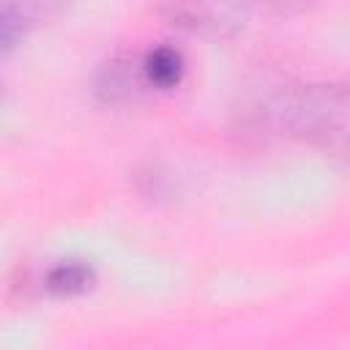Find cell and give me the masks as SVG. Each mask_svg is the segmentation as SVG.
<instances>
[{"label":"cell","mask_w":350,"mask_h":350,"mask_svg":"<svg viewBox=\"0 0 350 350\" xmlns=\"http://www.w3.org/2000/svg\"><path fill=\"white\" fill-rule=\"evenodd\" d=\"M345 109L347 98L342 88H312L287 104V120L295 131L331 145L345 139Z\"/></svg>","instance_id":"1"},{"label":"cell","mask_w":350,"mask_h":350,"mask_svg":"<svg viewBox=\"0 0 350 350\" xmlns=\"http://www.w3.org/2000/svg\"><path fill=\"white\" fill-rule=\"evenodd\" d=\"M170 19L175 25L183 27H200V30H227V27H238L243 14L238 5H170L167 8Z\"/></svg>","instance_id":"2"},{"label":"cell","mask_w":350,"mask_h":350,"mask_svg":"<svg viewBox=\"0 0 350 350\" xmlns=\"http://www.w3.org/2000/svg\"><path fill=\"white\" fill-rule=\"evenodd\" d=\"M96 90L104 101H112V104H120V101H129L137 96L139 90V77L137 71L131 68L129 60H109L101 66L98 71V79H96Z\"/></svg>","instance_id":"3"},{"label":"cell","mask_w":350,"mask_h":350,"mask_svg":"<svg viewBox=\"0 0 350 350\" xmlns=\"http://www.w3.org/2000/svg\"><path fill=\"white\" fill-rule=\"evenodd\" d=\"M142 71H145V79L153 82L156 88H172V85L180 82L183 57L172 46H156V49L148 52V57L142 63Z\"/></svg>","instance_id":"4"},{"label":"cell","mask_w":350,"mask_h":350,"mask_svg":"<svg viewBox=\"0 0 350 350\" xmlns=\"http://www.w3.org/2000/svg\"><path fill=\"white\" fill-rule=\"evenodd\" d=\"M90 284H93V268L79 260L60 262L46 273V290L57 295H77Z\"/></svg>","instance_id":"5"},{"label":"cell","mask_w":350,"mask_h":350,"mask_svg":"<svg viewBox=\"0 0 350 350\" xmlns=\"http://www.w3.org/2000/svg\"><path fill=\"white\" fill-rule=\"evenodd\" d=\"M25 33V16L14 5H0V49H11Z\"/></svg>","instance_id":"6"}]
</instances>
